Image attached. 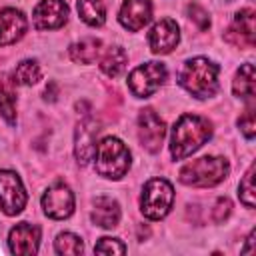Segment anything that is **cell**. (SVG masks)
Segmentation results:
<instances>
[{
	"label": "cell",
	"mask_w": 256,
	"mask_h": 256,
	"mask_svg": "<svg viewBox=\"0 0 256 256\" xmlns=\"http://www.w3.org/2000/svg\"><path fill=\"white\" fill-rule=\"evenodd\" d=\"M212 136V124L196 114H182L170 136V152L174 160H184L192 152H196L208 138Z\"/></svg>",
	"instance_id": "1"
},
{
	"label": "cell",
	"mask_w": 256,
	"mask_h": 256,
	"mask_svg": "<svg viewBox=\"0 0 256 256\" xmlns=\"http://www.w3.org/2000/svg\"><path fill=\"white\" fill-rule=\"evenodd\" d=\"M218 64L208 58H190L184 62L182 70L178 72L180 86L198 100L212 98L218 92Z\"/></svg>",
	"instance_id": "2"
},
{
	"label": "cell",
	"mask_w": 256,
	"mask_h": 256,
	"mask_svg": "<svg viewBox=\"0 0 256 256\" xmlns=\"http://www.w3.org/2000/svg\"><path fill=\"white\" fill-rule=\"evenodd\" d=\"M94 168L100 176L110 180H120L130 168V150L126 144L114 136H106L100 140L94 152Z\"/></svg>",
	"instance_id": "3"
},
{
	"label": "cell",
	"mask_w": 256,
	"mask_h": 256,
	"mask_svg": "<svg viewBox=\"0 0 256 256\" xmlns=\"http://www.w3.org/2000/svg\"><path fill=\"white\" fill-rule=\"evenodd\" d=\"M230 172V164L226 158L220 156H202L198 160H192L182 166L180 170V182L186 186L196 188H208L222 182Z\"/></svg>",
	"instance_id": "4"
},
{
	"label": "cell",
	"mask_w": 256,
	"mask_h": 256,
	"mask_svg": "<svg viewBox=\"0 0 256 256\" xmlns=\"http://www.w3.org/2000/svg\"><path fill=\"white\" fill-rule=\"evenodd\" d=\"M174 202V190L172 184L164 178H152L144 184L142 196H140V210L150 220L164 218Z\"/></svg>",
	"instance_id": "5"
},
{
	"label": "cell",
	"mask_w": 256,
	"mask_h": 256,
	"mask_svg": "<svg viewBox=\"0 0 256 256\" xmlns=\"http://www.w3.org/2000/svg\"><path fill=\"white\" fill-rule=\"evenodd\" d=\"M166 80V66L162 62H146L128 74V88L138 98L152 96Z\"/></svg>",
	"instance_id": "6"
},
{
	"label": "cell",
	"mask_w": 256,
	"mask_h": 256,
	"mask_svg": "<svg viewBox=\"0 0 256 256\" xmlns=\"http://www.w3.org/2000/svg\"><path fill=\"white\" fill-rule=\"evenodd\" d=\"M26 190L22 180L12 170H0V208L8 216H16L26 206Z\"/></svg>",
	"instance_id": "7"
},
{
	"label": "cell",
	"mask_w": 256,
	"mask_h": 256,
	"mask_svg": "<svg viewBox=\"0 0 256 256\" xmlns=\"http://www.w3.org/2000/svg\"><path fill=\"white\" fill-rule=\"evenodd\" d=\"M164 136H166L164 120L152 108L140 110V116H138V138H140V144L148 152L154 154V152H158L162 148Z\"/></svg>",
	"instance_id": "8"
},
{
	"label": "cell",
	"mask_w": 256,
	"mask_h": 256,
	"mask_svg": "<svg viewBox=\"0 0 256 256\" xmlns=\"http://www.w3.org/2000/svg\"><path fill=\"white\" fill-rule=\"evenodd\" d=\"M42 208L46 216L54 220H64L74 212V194L66 184L50 186L42 196Z\"/></svg>",
	"instance_id": "9"
},
{
	"label": "cell",
	"mask_w": 256,
	"mask_h": 256,
	"mask_svg": "<svg viewBox=\"0 0 256 256\" xmlns=\"http://www.w3.org/2000/svg\"><path fill=\"white\" fill-rule=\"evenodd\" d=\"M100 132V124L94 118H84L80 120V124L76 126V134H74V154L78 164H88L94 158L96 152V136Z\"/></svg>",
	"instance_id": "10"
},
{
	"label": "cell",
	"mask_w": 256,
	"mask_h": 256,
	"mask_svg": "<svg viewBox=\"0 0 256 256\" xmlns=\"http://www.w3.org/2000/svg\"><path fill=\"white\" fill-rule=\"evenodd\" d=\"M8 246L12 254L18 256H32L38 252L40 246V228L30 222H20L10 230Z\"/></svg>",
	"instance_id": "11"
},
{
	"label": "cell",
	"mask_w": 256,
	"mask_h": 256,
	"mask_svg": "<svg viewBox=\"0 0 256 256\" xmlns=\"http://www.w3.org/2000/svg\"><path fill=\"white\" fill-rule=\"evenodd\" d=\"M32 18L38 30H54L68 20V6L64 0H42L36 4Z\"/></svg>",
	"instance_id": "12"
},
{
	"label": "cell",
	"mask_w": 256,
	"mask_h": 256,
	"mask_svg": "<svg viewBox=\"0 0 256 256\" xmlns=\"http://www.w3.org/2000/svg\"><path fill=\"white\" fill-rule=\"evenodd\" d=\"M180 40V30L178 24L172 18H162L160 22H156L148 34V44L150 50L154 54H168L176 48Z\"/></svg>",
	"instance_id": "13"
},
{
	"label": "cell",
	"mask_w": 256,
	"mask_h": 256,
	"mask_svg": "<svg viewBox=\"0 0 256 256\" xmlns=\"http://www.w3.org/2000/svg\"><path fill=\"white\" fill-rule=\"evenodd\" d=\"M254 30H256V24H254V10L252 8H244L236 14L234 18V24L228 28L226 32V40L234 46H240V48H252L254 42H256V36H254Z\"/></svg>",
	"instance_id": "14"
},
{
	"label": "cell",
	"mask_w": 256,
	"mask_h": 256,
	"mask_svg": "<svg viewBox=\"0 0 256 256\" xmlns=\"http://www.w3.org/2000/svg\"><path fill=\"white\" fill-rule=\"evenodd\" d=\"M152 18V2L150 0H124L118 20L120 24L130 30V32H138L142 30Z\"/></svg>",
	"instance_id": "15"
},
{
	"label": "cell",
	"mask_w": 256,
	"mask_h": 256,
	"mask_svg": "<svg viewBox=\"0 0 256 256\" xmlns=\"http://www.w3.org/2000/svg\"><path fill=\"white\" fill-rule=\"evenodd\" d=\"M26 16L16 8H0V46L18 42L26 32Z\"/></svg>",
	"instance_id": "16"
},
{
	"label": "cell",
	"mask_w": 256,
	"mask_h": 256,
	"mask_svg": "<svg viewBox=\"0 0 256 256\" xmlns=\"http://www.w3.org/2000/svg\"><path fill=\"white\" fill-rule=\"evenodd\" d=\"M92 222L100 228H116L120 222V206L108 196H98L92 208Z\"/></svg>",
	"instance_id": "17"
},
{
	"label": "cell",
	"mask_w": 256,
	"mask_h": 256,
	"mask_svg": "<svg viewBox=\"0 0 256 256\" xmlns=\"http://www.w3.org/2000/svg\"><path fill=\"white\" fill-rule=\"evenodd\" d=\"M232 90L238 98L246 100V102H252L254 100V94H256V80H254V66L252 64H242L240 70L236 72L234 76V82H232Z\"/></svg>",
	"instance_id": "18"
},
{
	"label": "cell",
	"mask_w": 256,
	"mask_h": 256,
	"mask_svg": "<svg viewBox=\"0 0 256 256\" xmlns=\"http://www.w3.org/2000/svg\"><path fill=\"white\" fill-rule=\"evenodd\" d=\"M70 58L80 64H92L102 52V42L98 38H82L70 46Z\"/></svg>",
	"instance_id": "19"
},
{
	"label": "cell",
	"mask_w": 256,
	"mask_h": 256,
	"mask_svg": "<svg viewBox=\"0 0 256 256\" xmlns=\"http://www.w3.org/2000/svg\"><path fill=\"white\" fill-rule=\"evenodd\" d=\"M126 62H128V56H126L124 48H120V46H110L108 52H106V54L102 56V60H100V70H102L106 76L116 78V76H120V74L124 72Z\"/></svg>",
	"instance_id": "20"
},
{
	"label": "cell",
	"mask_w": 256,
	"mask_h": 256,
	"mask_svg": "<svg viewBox=\"0 0 256 256\" xmlns=\"http://www.w3.org/2000/svg\"><path fill=\"white\" fill-rule=\"evenodd\" d=\"M0 114L8 124L16 122V94L6 76H0Z\"/></svg>",
	"instance_id": "21"
},
{
	"label": "cell",
	"mask_w": 256,
	"mask_h": 256,
	"mask_svg": "<svg viewBox=\"0 0 256 256\" xmlns=\"http://www.w3.org/2000/svg\"><path fill=\"white\" fill-rule=\"evenodd\" d=\"M78 14L88 26H102L106 20V6L102 0H78Z\"/></svg>",
	"instance_id": "22"
},
{
	"label": "cell",
	"mask_w": 256,
	"mask_h": 256,
	"mask_svg": "<svg viewBox=\"0 0 256 256\" xmlns=\"http://www.w3.org/2000/svg\"><path fill=\"white\" fill-rule=\"evenodd\" d=\"M40 76H42V70L36 60H22L12 74V82L22 86H32L40 80Z\"/></svg>",
	"instance_id": "23"
},
{
	"label": "cell",
	"mask_w": 256,
	"mask_h": 256,
	"mask_svg": "<svg viewBox=\"0 0 256 256\" xmlns=\"http://www.w3.org/2000/svg\"><path fill=\"white\" fill-rule=\"evenodd\" d=\"M254 164L248 168V172L244 174V178H242V182H240V186H238V196H240V200H242V204L246 206V208H254V204H256V188H254Z\"/></svg>",
	"instance_id": "24"
},
{
	"label": "cell",
	"mask_w": 256,
	"mask_h": 256,
	"mask_svg": "<svg viewBox=\"0 0 256 256\" xmlns=\"http://www.w3.org/2000/svg\"><path fill=\"white\" fill-rule=\"evenodd\" d=\"M54 248H56L58 254H80L84 250V244L76 234L62 232V234H58V238L54 242Z\"/></svg>",
	"instance_id": "25"
},
{
	"label": "cell",
	"mask_w": 256,
	"mask_h": 256,
	"mask_svg": "<svg viewBox=\"0 0 256 256\" xmlns=\"http://www.w3.org/2000/svg\"><path fill=\"white\" fill-rule=\"evenodd\" d=\"M96 254H126V246L118 238H100L94 246Z\"/></svg>",
	"instance_id": "26"
},
{
	"label": "cell",
	"mask_w": 256,
	"mask_h": 256,
	"mask_svg": "<svg viewBox=\"0 0 256 256\" xmlns=\"http://www.w3.org/2000/svg\"><path fill=\"white\" fill-rule=\"evenodd\" d=\"M186 14H188V18H190L192 22L198 24L200 30H208V28H210V16H208V12H206L200 4H196V2L188 4V6H186Z\"/></svg>",
	"instance_id": "27"
},
{
	"label": "cell",
	"mask_w": 256,
	"mask_h": 256,
	"mask_svg": "<svg viewBox=\"0 0 256 256\" xmlns=\"http://www.w3.org/2000/svg\"><path fill=\"white\" fill-rule=\"evenodd\" d=\"M238 126H240L242 134H244L248 140L254 138V134H256V122H254V110H252V108H248V110L238 118Z\"/></svg>",
	"instance_id": "28"
},
{
	"label": "cell",
	"mask_w": 256,
	"mask_h": 256,
	"mask_svg": "<svg viewBox=\"0 0 256 256\" xmlns=\"http://www.w3.org/2000/svg\"><path fill=\"white\" fill-rule=\"evenodd\" d=\"M230 212H232V202L228 198H218L212 210V218L214 222H224L230 216Z\"/></svg>",
	"instance_id": "29"
},
{
	"label": "cell",
	"mask_w": 256,
	"mask_h": 256,
	"mask_svg": "<svg viewBox=\"0 0 256 256\" xmlns=\"http://www.w3.org/2000/svg\"><path fill=\"white\" fill-rule=\"evenodd\" d=\"M254 236H256V232L252 230V232H250V236L246 238V240H248L246 248H242V252H244V254H252V252H254V250H252V242H254Z\"/></svg>",
	"instance_id": "30"
}]
</instances>
